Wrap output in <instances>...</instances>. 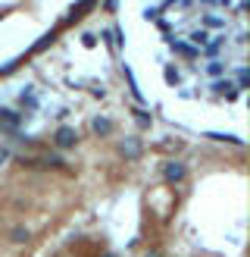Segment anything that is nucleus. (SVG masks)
Returning <instances> with one entry per match:
<instances>
[{
	"mask_svg": "<svg viewBox=\"0 0 250 257\" xmlns=\"http://www.w3.org/2000/svg\"><path fill=\"white\" fill-rule=\"evenodd\" d=\"M25 238H28V236H25L22 229H16V232H13V242H25Z\"/></svg>",
	"mask_w": 250,
	"mask_h": 257,
	"instance_id": "nucleus-8",
	"label": "nucleus"
},
{
	"mask_svg": "<svg viewBox=\"0 0 250 257\" xmlns=\"http://www.w3.org/2000/svg\"><path fill=\"white\" fill-rule=\"evenodd\" d=\"M207 72H210V76H219V72H222V63H210Z\"/></svg>",
	"mask_w": 250,
	"mask_h": 257,
	"instance_id": "nucleus-6",
	"label": "nucleus"
},
{
	"mask_svg": "<svg viewBox=\"0 0 250 257\" xmlns=\"http://www.w3.org/2000/svg\"><path fill=\"white\" fill-rule=\"evenodd\" d=\"M106 257H113V254H106Z\"/></svg>",
	"mask_w": 250,
	"mask_h": 257,
	"instance_id": "nucleus-10",
	"label": "nucleus"
},
{
	"mask_svg": "<svg viewBox=\"0 0 250 257\" xmlns=\"http://www.w3.org/2000/svg\"><path fill=\"white\" fill-rule=\"evenodd\" d=\"M175 50H178V54H188V56H191V54H194L191 48H188V44H175Z\"/></svg>",
	"mask_w": 250,
	"mask_h": 257,
	"instance_id": "nucleus-7",
	"label": "nucleus"
},
{
	"mask_svg": "<svg viewBox=\"0 0 250 257\" xmlns=\"http://www.w3.org/2000/svg\"><path fill=\"white\" fill-rule=\"evenodd\" d=\"M110 128H113V122H110V120H94V132H97V135H106Z\"/></svg>",
	"mask_w": 250,
	"mask_h": 257,
	"instance_id": "nucleus-4",
	"label": "nucleus"
},
{
	"mask_svg": "<svg viewBox=\"0 0 250 257\" xmlns=\"http://www.w3.org/2000/svg\"><path fill=\"white\" fill-rule=\"evenodd\" d=\"M216 91H219V94H229V98L238 94V88L232 85V82H216Z\"/></svg>",
	"mask_w": 250,
	"mask_h": 257,
	"instance_id": "nucleus-3",
	"label": "nucleus"
},
{
	"mask_svg": "<svg viewBox=\"0 0 250 257\" xmlns=\"http://www.w3.org/2000/svg\"><path fill=\"white\" fill-rule=\"evenodd\" d=\"M182 176H185V166H182V163H169V166H166V179H169V182H178Z\"/></svg>",
	"mask_w": 250,
	"mask_h": 257,
	"instance_id": "nucleus-2",
	"label": "nucleus"
},
{
	"mask_svg": "<svg viewBox=\"0 0 250 257\" xmlns=\"http://www.w3.org/2000/svg\"><path fill=\"white\" fill-rule=\"evenodd\" d=\"M122 154H128V157H138V142H125V144H122Z\"/></svg>",
	"mask_w": 250,
	"mask_h": 257,
	"instance_id": "nucleus-5",
	"label": "nucleus"
},
{
	"mask_svg": "<svg viewBox=\"0 0 250 257\" xmlns=\"http://www.w3.org/2000/svg\"><path fill=\"white\" fill-rule=\"evenodd\" d=\"M78 142V135L72 132V128H59V132H56V144L59 148H72Z\"/></svg>",
	"mask_w": 250,
	"mask_h": 257,
	"instance_id": "nucleus-1",
	"label": "nucleus"
},
{
	"mask_svg": "<svg viewBox=\"0 0 250 257\" xmlns=\"http://www.w3.org/2000/svg\"><path fill=\"white\" fill-rule=\"evenodd\" d=\"M144 257H160V251H150V254H144Z\"/></svg>",
	"mask_w": 250,
	"mask_h": 257,
	"instance_id": "nucleus-9",
	"label": "nucleus"
}]
</instances>
